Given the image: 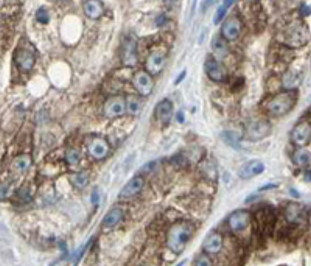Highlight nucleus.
<instances>
[{"instance_id":"1","label":"nucleus","mask_w":311,"mask_h":266,"mask_svg":"<svg viewBox=\"0 0 311 266\" xmlns=\"http://www.w3.org/2000/svg\"><path fill=\"white\" fill-rule=\"evenodd\" d=\"M195 235V224L187 220H179L170 226L167 232V246L173 254H181Z\"/></svg>"},{"instance_id":"2","label":"nucleus","mask_w":311,"mask_h":266,"mask_svg":"<svg viewBox=\"0 0 311 266\" xmlns=\"http://www.w3.org/2000/svg\"><path fill=\"white\" fill-rule=\"evenodd\" d=\"M296 104V97L293 92H280L265 101V111L273 117L287 115Z\"/></svg>"},{"instance_id":"3","label":"nucleus","mask_w":311,"mask_h":266,"mask_svg":"<svg viewBox=\"0 0 311 266\" xmlns=\"http://www.w3.org/2000/svg\"><path fill=\"white\" fill-rule=\"evenodd\" d=\"M251 221H252V217L248 210H243V209H238V210H234L231 215L227 218V224L231 231L234 234H243L249 229L251 226Z\"/></svg>"},{"instance_id":"4","label":"nucleus","mask_w":311,"mask_h":266,"mask_svg":"<svg viewBox=\"0 0 311 266\" xmlns=\"http://www.w3.org/2000/svg\"><path fill=\"white\" fill-rule=\"evenodd\" d=\"M308 41V33L307 26L302 22H293L285 31V42L291 47H301L307 44Z\"/></svg>"},{"instance_id":"5","label":"nucleus","mask_w":311,"mask_h":266,"mask_svg":"<svg viewBox=\"0 0 311 266\" xmlns=\"http://www.w3.org/2000/svg\"><path fill=\"white\" fill-rule=\"evenodd\" d=\"M132 84L142 97H148L154 89V79L146 70H137L132 76Z\"/></svg>"},{"instance_id":"6","label":"nucleus","mask_w":311,"mask_h":266,"mask_svg":"<svg viewBox=\"0 0 311 266\" xmlns=\"http://www.w3.org/2000/svg\"><path fill=\"white\" fill-rule=\"evenodd\" d=\"M126 114V98L121 95H114L107 98L104 103V117L106 118H118Z\"/></svg>"},{"instance_id":"7","label":"nucleus","mask_w":311,"mask_h":266,"mask_svg":"<svg viewBox=\"0 0 311 266\" xmlns=\"http://www.w3.org/2000/svg\"><path fill=\"white\" fill-rule=\"evenodd\" d=\"M204 67H206L207 76L212 79V81H215V83H223V81H226L227 73H226L224 65L220 61H216L213 56H207L206 58Z\"/></svg>"},{"instance_id":"8","label":"nucleus","mask_w":311,"mask_h":266,"mask_svg":"<svg viewBox=\"0 0 311 266\" xmlns=\"http://www.w3.org/2000/svg\"><path fill=\"white\" fill-rule=\"evenodd\" d=\"M87 151H89L92 159H95V161H101V159H104L106 156H109L111 146L104 139L93 137L87 142Z\"/></svg>"},{"instance_id":"9","label":"nucleus","mask_w":311,"mask_h":266,"mask_svg":"<svg viewBox=\"0 0 311 266\" xmlns=\"http://www.w3.org/2000/svg\"><path fill=\"white\" fill-rule=\"evenodd\" d=\"M241 34V22L238 17H227L221 26V37L226 42H234Z\"/></svg>"},{"instance_id":"10","label":"nucleus","mask_w":311,"mask_h":266,"mask_svg":"<svg viewBox=\"0 0 311 266\" xmlns=\"http://www.w3.org/2000/svg\"><path fill=\"white\" fill-rule=\"evenodd\" d=\"M137 44L134 39H125L121 44V64L125 67H134L137 64Z\"/></svg>"},{"instance_id":"11","label":"nucleus","mask_w":311,"mask_h":266,"mask_svg":"<svg viewBox=\"0 0 311 266\" xmlns=\"http://www.w3.org/2000/svg\"><path fill=\"white\" fill-rule=\"evenodd\" d=\"M291 140L296 146H305L311 140V123L310 122H299L291 132Z\"/></svg>"},{"instance_id":"12","label":"nucleus","mask_w":311,"mask_h":266,"mask_svg":"<svg viewBox=\"0 0 311 266\" xmlns=\"http://www.w3.org/2000/svg\"><path fill=\"white\" fill-rule=\"evenodd\" d=\"M167 64V56L162 50H154L153 53H150V56L146 58V72L153 75H159L162 70H164Z\"/></svg>"},{"instance_id":"13","label":"nucleus","mask_w":311,"mask_h":266,"mask_svg":"<svg viewBox=\"0 0 311 266\" xmlns=\"http://www.w3.org/2000/svg\"><path fill=\"white\" fill-rule=\"evenodd\" d=\"M143 187H145V178L140 176V175H137V176H134L131 181L126 182L125 187L121 189L118 198L120 199H131L134 196H137L143 190Z\"/></svg>"},{"instance_id":"14","label":"nucleus","mask_w":311,"mask_h":266,"mask_svg":"<svg viewBox=\"0 0 311 266\" xmlns=\"http://www.w3.org/2000/svg\"><path fill=\"white\" fill-rule=\"evenodd\" d=\"M223 246H224V240H223V235L220 232H210L204 243H202V248H204V252L206 254H220L223 251Z\"/></svg>"},{"instance_id":"15","label":"nucleus","mask_w":311,"mask_h":266,"mask_svg":"<svg viewBox=\"0 0 311 266\" xmlns=\"http://www.w3.org/2000/svg\"><path fill=\"white\" fill-rule=\"evenodd\" d=\"M173 112H174V108H173L171 100H162L154 109V115L162 125H168L171 122Z\"/></svg>"},{"instance_id":"16","label":"nucleus","mask_w":311,"mask_h":266,"mask_svg":"<svg viewBox=\"0 0 311 266\" xmlns=\"http://www.w3.org/2000/svg\"><path fill=\"white\" fill-rule=\"evenodd\" d=\"M269 131H271V126H269L268 122L255 120V122H251L249 126H248V136L252 140H259V139L266 137L269 134Z\"/></svg>"},{"instance_id":"17","label":"nucleus","mask_w":311,"mask_h":266,"mask_svg":"<svg viewBox=\"0 0 311 266\" xmlns=\"http://www.w3.org/2000/svg\"><path fill=\"white\" fill-rule=\"evenodd\" d=\"M263 171H265V164L262 161L254 159V161L246 162L240 168V178L249 179V178H254V176H259L260 173H263Z\"/></svg>"},{"instance_id":"18","label":"nucleus","mask_w":311,"mask_h":266,"mask_svg":"<svg viewBox=\"0 0 311 266\" xmlns=\"http://www.w3.org/2000/svg\"><path fill=\"white\" fill-rule=\"evenodd\" d=\"M36 62V58H34V53L26 50V48H19L16 51V64L19 67L25 72H28L33 69V65Z\"/></svg>"},{"instance_id":"19","label":"nucleus","mask_w":311,"mask_h":266,"mask_svg":"<svg viewBox=\"0 0 311 266\" xmlns=\"http://www.w3.org/2000/svg\"><path fill=\"white\" fill-rule=\"evenodd\" d=\"M285 218L291 224H301L305 221V210L301 204H288L285 207Z\"/></svg>"},{"instance_id":"20","label":"nucleus","mask_w":311,"mask_h":266,"mask_svg":"<svg viewBox=\"0 0 311 266\" xmlns=\"http://www.w3.org/2000/svg\"><path fill=\"white\" fill-rule=\"evenodd\" d=\"M212 50H213V58L216 61H224L227 56H229V47H227V42L221 36H215L212 39Z\"/></svg>"},{"instance_id":"21","label":"nucleus","mask_w":311,"mask_h":266,"mask_svg":"<svg viewBox=\"0 0 311 266\" xmlns=\"http://www.w3.org/2000/svg\"><path fill=\"white\" fill-rule=\"evenodd\" d=\"M123 217H125L123 209H120V207H112V209L106 214V217L103 218V228H106V229H112V228H115V226H118V224L121 223Z\"/></svg>"},{"instance_id":"22","label":"nucleus","mask_w":311,"mask_h":266,"mask_svg":"<svg viewBox=\"0 0 311 266\" xmlns=\"http://www.w3.org/2000/svg\"><path fill=\"white\" fill-rule=\"evenodd\" d=\"M84 5V12L86 16L92 20H97L104 14V8L103 3L98 2V0H87V2L83 3Z\"/></svg>"},{"instance_id":"23","label":"nucleus","mask_w":311,"mask_h":266,"mask_svg":"<svg viewBox=\"0 0 311 266\" xmlns=\"http://www.w3.org/2000/svg\"><path fill=\"white\" fill-rule=\"evenodd\" d=\"M31 167V157L30 154H22L17 156L11 164V170L16 173V175H25L28 168Z\"/></svg>"},{"instance_id":"24","label":"nucleus","mask_w":311,"mask_h":266,"mask_svg":"<svg viewBox=\"0 0 311 266\" xmlns=\"http://www.w3.org/2000/svg\"><path fill=\"white\" fill-rule=\"evenodd\" d=\"M293 162L297 167H308L311 162V153L305 148H297L293 153Z\"/></svg>"},{"instance_id":"25","label":"nucleus","mask_w":311,"mask_h":266,"mask_svg":"<svg viewBox=\"0 0 311 266\" xmlns=\"http://www.w3.org/2000/svg\"><path fill=\"white\" fill-rule=\"evenodd\" d=\"M301 83V75L294 72V70H290L287 72L285 75H283V79H282V84L285 89L291 90V89H296L297 86H299Z\"/></svg>"},{"instance_id":"26","label":"nucleus","mask_w":311,"mask_h":266,"mask_svg":"<svg viewBox=\"0 0 311 266\" xmlns=\"http://www.w3.org/2000/svg\"><path fill=\"white\" fill-rule=\"evenodd\" d=\"M69 179L76 189H84L89 184V173L87 171H76V173H73V175H70Z\"/></svg>"},{"instance_id":"27","label":"nucleus","mask_w":311,"mask_h":266,"mask_svg":"<svg viewBox=\"0 0 311 266\" xmlns=\"http://www.w3.org/2000/svg\"><path fill=\"white\" fill-rule=\"evenodd\" d=\"M65 161L70 167H78L81 164V161H83V154H81V151L78 148H73L72 146V148L65 151Z\"/></svg>"},{"instance_id":"28","label":"nucleus","mask_w":311,"mask_h":266,"mask_svg":"<svg viewBox=\"0 0 311 266\" xmlns=\"http://www.w3.org/2000/svg\"><path fill=\"white\" fill-rule=\"evenodd\" d=\"M140 111H142V100L134 97V95L128 97L126 98V112L129 115H139Z\"/></svg>"},{"instance_id":"29","label":"nucleus","mask_w":311,"mask_h":266,"mask_svg":"<svg viewBox=\"0 0 311 266\" xmlns=\"http://www.w3.org/2000/svg\"><path fill=\"white\" fill-rule=\"evenodd\" d=\"M234 3H235L234 0H231V2H229V0H226V2H223V5L218 8V11H216V14H215L213 22H215V23H220V22L226 17V12H227V9L231 8Z\"/></svg>"},{"instance_id":"30","label":"nucleus","mask_w":311,"mask_h":266,"mask_svg":"<svg viewBox=\"0 0 311 266\" xmlns=\"http://www.w3.org/2000/svg\"><path fill=\"white\" fill-rule=\"evenodd\" d=\"M195 266H213V263H212L209 254H206V252H204V254H199L195 259Z\"/></svg>"},{"instance_id":"31","label":"nucleus","mask_w":311,"mask_h":266,"mask_svg":"<svg viewBox=\"0 0 311 266\" xmlns=\"http://www.w3.org/2000/svg\"><path fill=\"white\" fill-rule=\"evenodd\" d=\"M36 17L40 23H48L50 22V16H48V11L45 8H39L37 12H36Z\"/></svg>"},{"instance_id":"32","label":"nucleus","mask_w":311,"mask_h":266,"mask_svg":"<svg viewBox=\"0 0 311 266\" xmlns=\"http://www.w3.org/2000/svg\"><path fill=\"white\" fill-rule=\"evenodd\" d=\"M9 193V185L8 184H0V199H5Z\"/></svg>"},{"instance_id":"33","label":"nucleus","mask_w":311,"mask_h":266,"mask_svg":"<svg viewBox=\"0 0 311 266\" xmlns=\"http://www.w3.org/2000/svg\"><path fill=\"white\" fill-rule=\"evenodd\" d=\"M170 162H171V164H176V162H178V167H181V165H182V167H184V165H187L185 157H184V156H181V154H178L176 157H173Z\"/></svg>"},{"instance_id":"34","label":"nucleus","mask_w":311,"mask_h":266,"mask_svg":"<svg viewBox=\"0 0 311 266\" xmlns=\"http://www.w3.org/2000/svg\"><path fill=\"white\" fill-rule=\"evenodd\" d=\"M167 20V17L165 16H159V19H157V22H156V25L157 26H162V25H164V22Z\"/></svg>"},{"instance_id":"35","label":"nucleus","mask_w":311,"mask_h":266,"mask_svg":"<svg viewBox=\"0 0 311 266\" xmlns=\"http://www.w3.org/2000/svg\"><path fill=\"white\" fill-rule=\"evenodd\" d=\"M302 12H304V14H305V16H308V14H310V12H311V9H310L308 6H305V5H304V6H302Z\"/></svg>"},{"instance_id":"36","label":"nucleus","mask_w":311,"mask_h":266,"mask_svg":"<svg viewBox=\"0 0 311 266\" xmlns=\"http://www.w3.org/2000/svg\"><path fill=\"white\" fill-rule=\"evenodd\" d=\"M184 76H185V72H182V73L178 76V79H176V84H179V83L182 81V78H184Z\"/></svg>"},{"instance_id":"37","label":"nucleus","mask_w":311,"mask_h":266,"mask_svg":"<svg viewBox=\"0 0 311 266\" xmlns=\"http://www.w3.org/2000/svg\"><path fill=\"white\" fill-rule=\"evenodd\" d=\"M178 122H179V123H181V122H184V114H182V112H179V114H178Z\"/></svg>"},{"instance_id":"38","label":"nucleus","mask_w":311,"mask_h":266,"mask_svg":"<svg viewBox=\"0 0 311 266\" xmlns=\"http://www.w3.org/2000/svg\"><path fill=\"white\" fill-rule=\"evenodd\" d=\"M307 221H308V226H310V228H311V212H310V214H308V218H307Z\"/></svg>"},{"instance_id":"39","label":"nucleus","mask_w":311,"mask_h":266,"mask_svg":"<svg viewBox=\"0 0 311 266\" xmlns=\"http://www.w3.org/2000/svg\"><path fill=\"white\" fill-rule=\"evenodd\" d=\"M185 265V260H182L181 263H178V265H174V266H184Z\"/></svg>"}]
</instances>
